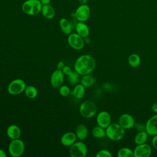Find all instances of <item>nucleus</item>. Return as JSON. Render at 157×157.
<instances>
[{"instance_id": "1", "label": "nucleus", "mask_w": 157, "mask_h": 157, "mask_svg": "<svg viewBox=\"0 0 157 157\" xmlns=\"http://www.w3.org/2000/svg\"><path fill=\"white\" fill-rule=\"evenodd\" d=\"M96 67L94 58L89 55L80 56L75 61L74 69L80 75H86L91 73Z\"/></svg>"}, {"instance_id": "2", "label": "nucleus", "mask_w": 157, "mask_h": 157, "mask_svg": "<svg viewBox=\"0 0 157 157\" xmlns=\"http://www.w3.org/2000/svg\"><path fill=\"white\" fill-rule=\"evenodd\" d=\"M106 136L113 141L122 139L124 136V129L119 123H111L105 128Z\"/></svg>"}, {"instance_id": "3", "label": "nucleus", "mask_w": 157, "mask_h": 157, "mask_svg": "<svg viewBox=\"0 0 157 157\" xmlns=\"http://www.w3.org/2000/svg\"><path fill=\"white\" fill-rule=\"evenodd\" d=\"M42 4L39 0H26L21 6L22 11L28 15H35L41 12Z\"/></svg>"}, {"instance_id": "4", "label": "nucleus", "mask_w": 157, "mask_h": 157, "mask_svg": "<svg viewBox=\"0 0 157 157\" xmlns=\"http://www.w3.org/2000/svg\"><path fill=\"white\" fill-rule=\"evenodd\" d=\"M97 112L96 104L91 101L83 102L79 107L80 114L85 118H90L95 115Z\"/></svg>"}, {"instance_id": "5", "label": "nucleus", "mask_w": 157, "mask_h": 157, "mask_svg": "<svg viewBox=\"0 0 157 157\" xmlns=\"http://www.w3.org/2000/svg\"><path fill=\"white\" fill-rule=\"evenodd\" d=\"M9 152L13 157L21 156L25 150V144L23 142L18 139L12 140L9 145Z\"/></svg>"}, {"instance_id": "6", "label": "nucleus", "mask_w": 157, "mask_h": 157, "mask_svg": "<svg viewBox=\"0 0 157 157\" xmlns=\"http://www.w3.org/2000/svg\"><path fill=\"white\" fill-rule=\"evenodd\" d=\"M70 147L69 155L71 157H85L87 153L86 145L82 142H75Z\"/></svg>"}, {"instance_id": "7", "label": "nucleus", "mask_w": 157, "mask_h": 157, "mask_svg": "<svg viewBox=\"0 0 157 157\" xmlns=\"http://www.w3.org/2000/svg\"><path fill=\"white\" fill-rule=\"evenodd\" d=\"M26 86V83L22 79L16 78L9 84L7 91L12 95H17L25 91Z\"/></svg>"}, {"instance_id": "8", "label": "nucleus", "mask_w": 157, "mask_h": 157, "mask_svg": "<svg viewBox=\"0 0 157 157\" xmlns=\"http://www.w3.org/2000/svg\"><path fill=\"white\" fill-rule=\"evenodd\" d=\"M91 13V10L90 7L86 4H82L80 5L76 9L75 12H74L75 18L78 21H83L85 22L86 21Z\"/></svg>"}, {"instance_id": "9", "label": "nucleus", "mask_w": 157, "mask_h": 157, "mask_svg": "<svg viewBox=\"0 0 157 157\" xmlns=\"http://www.w3.org/2000/svg\"><path fill=\"white\" fill-rule=\"evenodd\" d=\"M67 42L71 47L75 50L82 49L85 45L84 39L77 33H71L68 36Z\"/></svg>"}, {"instance_id": "10", "label": "nucleus", "mask_w": 157, "mask_h": 157, "mask_svg": "<svg viewBox=\"0 0 157 157\" xmlns=\"http://www.w3.org/2000/svg\"><path fill=\"white\" fill-rule=\"evenodd\" d=\"M133 153L134 157H149L151 154V148L146 143L137 145Z\"/></svg>"}, {"instance_id": "11", "label": "nucleus", "mask_w": 157, "mask_h": 157, "mask_svg": "<svg viewBox=\"0 0 157 157\" xmlns=\"http://www.w3.org/2000/svg\"><path fill=\"white\" fill-rule=\"evenodd\" d=\"M111 116L107 111H101L97 115L96 122L98 125L104 129L111 124Z\"/></svg>"}, {"instance_id": "12", "label": "nucleus", "mask_w": 157, "mask_h": 157, "mask_svg": "<svg viewBox=\"0 0 157 157\" xmlns=\"http://www.w3.org/2000/svg\"><path fill=\"white\" fill-rule=\"evenodd\" d=\"M118 123L124 129H129L134 127L135 120L133 117L130 114L123 113L119 117Z\"/></svg>"}, {"instance_id": "13", "label": "nucleus", "mask_w": 157, "mask_h": 157, "mask_svg": "<svg viewBox=\"0 0 157 157\" xmlns=\"http://www.w3.org/2000/svg\"><path fill=\"white\" fill-rule=\"evenodd\" d=\"M64 80V74L62 71L56 69L52 74L50 77V83L51 85L54 88H59L63 82Z\"/></svg>"}, {"instance_id": "14", "label": "nucleus", "mask_w": 157, "mask_h": 157, "mask_svg": "<svg viewBox=\"0 0 157 157\" xmlns=\"http://www.w3.org/2000/svg\"><path fill=\"white\" fill-rule=\"evenodd\" d=\"M145 131L150 136L157 134V114L148 119L145 123Z\"/></svg>"}, {"instance_id": "15", "label": "nucleus", "mask_w": 157, "mask_h": 157, "mask_svg": "<svg viewBox=\"0 0 157 157\" xmlns=\"http://www.w3.org/2000/svg\"><path fill=\"white\" fill-rule=\"evenodd\" d=\"M76 134L72 132L64 133L61 137V143L64 146H71L76 141Z\"/></svg>"}, {"instance_id": "16", "label": "nucleus", "mask_w": 157, "mask_h": 157, "mask_svg": "<svg viewBox=\"0 0 157 157\" xmlns=\"http://www.w3.org/2000/svg\"><path fill=\"white\" fill-rule=\"evenodd\" d=\"M75 28L76 33H77L83 38L89 36V34H90L89 28L87 26V25L83 21L77 22Z\"/></svg>"}, {"instance_id": "17", "label": "nucleus", "mask_w": 157, "mask_h": 157, "mask_svg": "<svg viewBox=\"0 0 157 157\" xmlns=\"http://www.w3.org/2000/svg\"><path fill=\"white\" fill-rule=\"evenodd\" d=\"M59 27L63 33L68 35H69L71 33L72 28L74 27L71 21H69L66 18H61L59 20Z\"/></svg>"}, {"instance_id": "18", "label": "nucleus", "mask_w": 157, "mask_h": 157, "mask_svg": "<svg viewBox=\"0 0 157 157\" xmlns=\"http://www.w3.org/2000/svg\"><path fill=\"white\" fill-rule=\"evenodd\" d=\"M7 136L12 140L18 139L21 135V130L20 128L15 124L9 126L6 131Z\"/></svg>"}, {"instance_id": "19", "label": "nucleus", "mask_w": 157, "mask_h": 157, "mask_svg": "<svg viewBox=\"0 0 157 157\" xmlns=\"http://www.w3.org/2000/svg\"><path fill=\"white\" fill-rule=\"evenodd\" d=\"M75 134L78 139L81 140H85L88 136V129L85 124H79L76 128Z\"/></svg>"}, {"instance_id": "20", "label": "nucleus", "mask_w": 157, "mask_h": 157, "mask_svg": "<svg viewBox=\"0 0 157 157\" xmlns=\"http://www.w3.org/2000/svg\"><path fill=\"white\" fill-rule=\"evenodd\" d=\"M40 12L42 13V15L47 19L53 18L55 15V11L54 8L50 4L43 5Z\"/></svg>"}, {"instance_id": "21", "label": "nucleus", "mask_w": 157, "mask_h": 157, "mask_svg": "<svg viewBox=\"0 0 157 157\" xmlns=\"http://www.w3.org/2000/svg\"><path fill=\"white\" fill-rule=\"evenodd\" d=\"M147 137L148 134L146 131H139L134 137V142L136 145L144 144L147 140Z\"/></svg>"}, {"instance_id": "22", "label": "nucleus", "mask_w": 157, "mask_h": 157, "mask_svg": "<svg viewBox=\"0 0 157 157\" xmlns=\"http://www.w3.org/2000/svg\"><path fill=\"white\" fill-rule=\"evenodd\" d=\"M85 86L82 84L77 85L72 91L74 96L77 99H81L85 94Z\"/></svg>"}, {"instance_id": "23", "label": "nucleus", "mask_w": 157, "mask_h": 157, "mask_svg": "<svg viewBox=\"0 0 157 157\" xmlns=\"http://www.w3.org/2000/svg\"><path fill=\"white\" fill-rule=\"evenodd\" d=\"M128 61L131 67H137L140 64V58L137 54L132 53L129 56Z\"/></svg>"}, {"instance_id": "24", "label": "nucleus", "mask_w": 157, "mask_h": 157, "mask_svg": "<svg viewBox=\"0 0 157 157\" xmlns=\"http://www.w3.org/2000/svg\"><path fill=\"white\" fill-rule=\"evenodd\" d=\"M95 82L94 78L89 74L84 75L81 79V84L85 87H90L93 85Z\"/></svg>"}, {"instance_id": "25", "label": "nucleus", "mask_w": 157, "mask_h": 157, "mask_svg": "<svg viewBox=\"0 0 157 157\" xmlns=\"http://www.w3.org/2000/svg\"><path fill=\"white\" fill-rule=\"evenodd\" d=\"M92 134L94 137L98 138V139L103 138L106 136L105 130L104 129V128H103L98 125L93 128Z\"/></svg>"}, {"instance_id": "26", "label": "nucleus", "mask_w": 157, "mask_h": 157, "mask_svg": "<svg viewBox=\"0 0 157 157\" xmlns=\"http://www.w3.org/2000/svg\"><path fill=\"white\" fill-rule=\"evenodd\" d=\"M25 94L27 98L29 99H34L37 95V90L34 86L32 85H28L26 86L25 89Z\"/></svg>"}, {"instance_id": "27", "label": "nucleus", "mask_w": 157, "mask_h": 157, "mask_svg": "<svg viewBox=\"0 0 157 157\" xmlns=\"http://www.w3.org/2000/svg\"><path fill=\"white\" fill-rule=\"evenodd\" d=\"M118 157H133V151L128 147H123L120 148L117 152Z\"/></svg>"}, {"instance_id": "28", "label": "nucleus", "mask_w": 157, "mask_h": 157, "mask_svg": "<svg viewBox=\"0 0 157 157\" xmlns=\"http://www.w3.org/2000/svg\"><path fill=\"white\" fill-rule=\"evenodd\" d=\"M67 76H68L67 77L68 81L71 84L75 85L78 83L79 80L80 74L78 72H77L75 71H72Z\"/></svg>"}, {"instance_id": "29", "label": "nucleus", "mask_w": 157, "mask_h": 157, "mask_svg": "<svg viewBox=\"0 0 157 157\" xmlns=\"http://www.w3.org/2000/svg\"><path fill=\"white\" fill-rule=\"evenodd\" d=\"M59 93L60 95H61L62 96L66 97V96H69V94L71 93V90L66 85L61 86L59 89Z\"/></svg>"}, {"instance_id": "30", "label": "nucleus", "mask_w": 157, "mask_h": 157, "mask_svg": "<svg viewBox=\"0 0 157 157\" xmlns=\"http://www.w3.org/2000/svg\"><path fill=\"white\" fill-rule=\"evenodd\" d=\"M96 156V157H111L112 154L109 150L102 149L97 152Z\"/></svg>"}, {"instance_id": "31", "label": "nucleus", "mask_w": 157, "mask_h": 157, "mask_svg": "<svg viewBox=\"0 0 157 157\" xmlns=\"http://www.w3.org/2000/svg\"><path fill=\"white\" fill-rule=\"evenodd\" d=\"M136 128V130L139 131H145V124H143L142 123H136L134 124V126Z\"/></svg>"}, {"instance_id": "32", "label": "nucleus", "mask_w": 157, "mask_h": 157, "mask_svg": "<svg viewBox=\"0 0 157 157\" xmlns=\"http://www.w3.org/2000/svg\"><path fill=\"white\" fill-rule=\"evenodd\" d=\"M62 71H63V72L64 74L68 75L72 71L71 70V67H69L68 66H64V67H63Z\"/></svg>"}, {"instance_id": "33", "label": "nucleus", "mask_w": 157, "mask_h": 157, "mask_svg": "<svg viewBox=\"0 0 157 157\" xmlns=\"http://www.w3.org/2000/svg\"><path fill=\"white\" fill-rule=\"evenodd\" d=\"M151 144L153 148L157 150V134L153 136V137L151 140Z\"/></svg>"}, {"instance_id": "34", "label": "nucleus", "mask_w": 157, "mask_h": 157, "mask_svg": "<svg viewBox=\"0 0 157 157\" xmlns=\"http://www.w3.org/2000/svg\"><path fill=\"white\" fill-rule=\"evenodd\" d=\"M64 63L63 61H60L58 62V64H57V69L58 70H61L62 71L63 67H64Z\"/></svg>"}, {"instance_id": "35", "label": "nucleus", "mask_w": 157, "mask_h": 157, "mask_svg": "<svg viewBox=\"0 0 157 157\" xmlns=\"http://www.w3.org/2000/svg\"><path fill=\"white\" fill-rule=\"evenodd\" d=\"M151 110L155 113H157V102H155L151 105Z\"/></svg>"}, {"instance_id": "36", "label": "nucleus", "mask_w": 157, "mask_h": 157, "mask_svg": "<svg viewBox=\"0 0 157 157\" xmlns=\"http://www.w3.org/2000/svg\"><path fill=\"white\" fill-rule=\"evenodd\" d=\"M41 2V4L43 5H47V4H50L51 0H39Z\"/></svg>"}, {"instance_id": "37", "label": "nucleus", "mask_w": 157, "mask_h": 157, "mask_svg": "<svg viewBox=\"0 0 157 157\" xmlns=\"http://www.w3.org/2000/svg\"><path fill=\"white\" fill-rule=\"evenodd\" d=\"M7 155L4 150L0 149V157H6Z\"/></svg>"}, {"instance_id": "38", "label": "nucleus", "mask_w": 157, "mask_h": 157, "mask_svg": "<svg viewBox=\"0 0 157 157\" xmlns=\"http://www.w3.org/2000/svg\"><path fill=\"white\" fill-rule=\"evenodd\" d=\"M84 41H85V42H86V43H87V44H89V43L90 42V39L88 38V36L86 37H85Z\"/></svg>"}, {"instance_id": "39", "label": "nucleus", "mask_w": 157, "mask_h": 157, "mask_svg": "<svg viewBox=\"0 0 157 157\" xmlns=\"http://www.w3.org/2000/svg\"><path fill=\"white\" fill-rule=\"evenodd\" d=\"M80 1H81L82 4H85V2L86 1V0H80Z\"/></svg>"}]
</instances>
